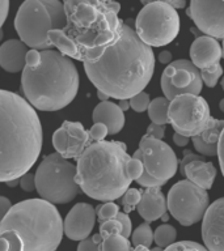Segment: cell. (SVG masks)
<instances>
[{"label": "cell", "mask_w": 224, "mask_h": 251, "mask_svg": "<svg viewBox=\"0 0 224 251\" xmlns=\"http://www.w3.org/2000/svg\"><path fill=\"white\" fill-rule=\"evenodd\" d=\"M84 70L97 90L115 100H130L148 85L155 71L152 47L141 41L135 29L123 23L121 35Z\"/></svg>", "instance_id": "6da1fadb"}, {"label": "cell", "mask_w": 224, "mask_h": 251, "mask_svg": "<svg viewBox=\"0 0 224 251\" xmlns=\"http://www.w3.org/2000/svg\"><path fill=\"white\" fill-rule=\"evenodd\" d=\"M42 125L34 107L19 94L0 90V182L19 179L38 158Z\"/></svg>", "instance_id": "7a4b0ae2"}, {"label": "cell", "mask_w": 224, "mask_h": 251, "mask_svg": "<svg viewBox=\"0 0 224 251\" xmlns=\"http://www.w3.org/2000/svg\"><path fill=\"white\" fill-rule=\"evenodd\" d=\"M130 158L125 143H92L79 157L75 180L92 199L105 203L119 199L133 182L126 172Z\"/></svg>", "instance_id": "3957f363"}, {"label": "cell", "mask_w": 224, "mask_h": 251, "mask_svg": "<svg viewBox=\"0 0 224 251\" xmlns=\"http://www.w3.org/2000/svg\"><path fill=\"white\" fill-rule=\"evenodd\" d=\"M21 89L34 109L56 111L70 105L78 94V68L59 51L43 50L37 66L24 68Z\"/></svg>", "instance_id": "277c9868"}, {"label": "cell", "mask_w": 224, "mask_h": 251, "mask_svg": "<svg viewBox=\"0 0 224 251\" xmlns=\"http://www.w3.org/2000/svg\"><path fill=\"white\" fill-rule=\"evenodd\" d=\"M63 5L67 17L63 31L78 46L80 62L96 60L118 41L123 21L106 0H67Z\"/></svg>", "instance_id": "5b68a950"}, {"label": "cell", "mask_w": 224, "mask_h": 251, "mask_svg": "<svg viewBox=\"0 0 224 251\" xmlns=\"http://www.w3.org/2000/svg\"><path fill=\"white\" fill-rule=\"evenodd\" d=\"M0 231H13L23 251H55L62 242L63 220L54 204L29 199L12 205L0 224Z\"/></svg>", "instance_id": "8992f818"}, {"label": "cell", "mask_w": 224, "mask_h": 251, "mask_svg": "<svg viewBox=\"0 0 224 251\" xmlns=\"http://www.w3.org/2000/svg\"><path fill=\"white\" fill-rule=\"evenodd\" d=\"M67 25L64 5L56 0H28L20 5L15 27L20 41L31 50H51L47 34Z\"/></svg>", "instance_id": "52a82bcc"}, {"label": "cell", "mask_w": 224, "mask_h": 251, "mask_svg": "<svg viewBox=\"0 0 224 251\" xmlns=\"http://www.w3.org/2000/svg\"><path fill=\"white\" fill-rule=\"evenodd\" d=\"M35 190L41 199L51 204H66L80 191L76 183V166L58 153L47 154L35 172Z\"/></svg>", "instance_id": "ba28073f"}, {"label": "cell", "mask_w": 224, "mask_h": 251, "mask_svg": "<svg viewBox=\"0 0 224 251\" xmlns=\"http://www.w3.org/2000/svg\"><path fill=\"white\" fill-rule=\"evenodd\" d=\"M143 164L144 173L137 180L144 188L161 187L177 173L178 160L174 151L163 140L144 135L139 141V148L133 154Z\"/></svg>", "instance_id": "9c48e42d"}, {"label": "cell", "mask_w": 224, "mask_h": 251, "mask_svg": "<svg viewBox=\"0 0 224 251\" xmlns=\"http://www.w3.org/2000/svg\"><path fill=\"white\" fill-rule=\"evenodd\" d=\"M180 31V16L167 1L144 3L135 20V33L149 47L169 45Z\"/></svg>", "instance_id": "30bf717a"}, {"label": "cell", "mask_w": 224, "mask_h": 251, "mask_svg": "<svg viewBox=\"0 0 224 251\" xmlns=\"http://www.w3.org/2000/svg\"><path fill=\"white\" fill-rule=\"evenodd\" d=\"M169 123L173 129L185 137L199 136L211 119L207 101L196 94H181L170 101Z\"/></svg>", "instance_id": "8fae6325"}, {"label": "cell", "mask_w": 224, "mask_h": 251, "mask_svg": "<svg viewBox=\"0 0 224 251\" xmlns=\"http://www.w3.org/2000/svg\"><path fill=\"white\" fill-rule=\"evenodd\" d=\"M167 205L170 215L182 226H192L204 217L210 207V199L206 190L184 179L169 190Z\"/></svg>", "instance_id": "7c38bea8"}, {"label": "cell", "mask_w": 224, "mask_h": 251, "mask_svg": "<svg viewBox=\"0 0 224 251\" xmlns=\"http://www.w3.org/2000/svg\"><path fill=\"white\" fill-rule=\"evenodd\" d=\"M161 90L169 102L181 94L199 96L203 81L200 71L188 59L174 60L165 68L160 78Z\"/></svg>", "instance_id": "4fadbf2b"}, {"label": "cell", "mask_w": 224, "mask_h": 251, "mask_svg": "<svg viewBox=\"0 0 224 251\" xmlns=\"http://www.w3.org/2000/svg\"><path fill=\"white\" fill-rule=\"evenodd\" d=\"M186 12L202 34L223 41L224 1L192 0Z\"/></svg>", "instance_id": "5bb4252c"}, {"label": "cell", "mask_w": 224, "mask_h": 251, "mask_svg": "<svg viewBox=\"0 0 224 251\" xmlns=\"http://www.w3.org/2000/svg\"><path fill=\"white\" fill-rule=\"evenodd\" d=\"M53 145L63 158L78 161L84 151L90 145L89 132L79 122L64 121L53 135Z\"/></svg>", "instance_id": "9a60e30c"}, {"label": "cell", "mask_w": 224, "mask_h": 251, "mask_svg": "<svg viewBox=\"0 0 224 251\" xmlns=\"http://www.w3.org/2000/svg\"><path fill=\"white\" fill-rule=\"evenodd\" d=\"M202 238L208 251H224V198L207 208L202 221Z\"/></svg>", "instance_id": "2e32d148"}, {"label": "cell", "mask_w": 224, "mask_h": 251, "mask_svg": "<svg viewBox=\"0 0 224 251\" xmlns=\"http://www.w3.org/2000/svg\"><path fill=\"white\" fill-rule=\"evenodd\" d=\"M96 209L88 203H78L67 213L63 221L64 234L72 241L89 238L96 224Z\"/></svg>", "instance_id": "e0dca14e"}, {"label": "cell", "mask_w": 224, "mask_h": 251, "mask_svg": "<svg viewBox=\"0 0 224 251\" xmlns=\"http://www.w3.org/2000/svg\"><path fill=\"white\" fill-rule=\"evenodd\" d=\"M190 59L199 71L211 68L219 64L222 59V46L216 39L207 35H200L194 39L190 46Z\"/></svg>", "instance_id": "ac0fdd59"}, {"label": "cell", "mask_w": 224, "mask_h": 251, "mask_svg": "<svg viewBox=\"0 0 224 251\" xmlns=\"http://www.w3.org/2000/svg\"><path fill=\"white\" fill-rule=\"evenodd\" d=\"M137 211L148 224L167 215V198L163 195L160 187L144 188L141 191V199L140 203L138 204Z\"/></svg>", "instance_id": "d6986e66"}, {"label": "cell", "mask_w": 224, "mask_h": 251, "mask_svg": "<svg viewBox=\"0 0 224 251\" xmlns=\"http://www.w3.org/2000/svg\"><path fill=\"white\" fill-rule=\"evenodd\" d=\"M28 46L20 39H9L0 46V67L7 72H23L27 66Z\"/></svg>", "instance_id": "ffe728a7"}, {"label": "cell", "mask_w": 224, "mask_h": 251, "mask_svg": "<svg viewBox=\"0 0 224 251\" xmlns=\"http://www.w3.org/2000/svg\"><path fill=\"white\" fill-rule=\"evenodd\" d=\"M92 119L94 123H102L109 129V135H115L125 126V113L114 102H100L93 110Z\"/></svg>", "instance_id": "44dd1931"}, {"label": "cell", "mask_w": 224, "mask_h": 251, "mask_svg": "<svg viewBox=\"0 0 224 251\" xmlns=\"http://www.w3.org/2000/svg\"><path fill=\"white\" fill-rule=\"evenodd\" d=\"M185 176L198 187L210 190L216 176V168L207 161H193L185 168Z\"/></svg>", "instance_id": "7402d4cb"}, {"label": "cell", "mask_w": 224, "mask_h": 251, "mask_svg": "<svg viewBox=\"0 0 224 251\" xmlns=\"http://www.w3.org/2000/svg\"><path fill=\"white\" fill-rule=\"evenodd\" d=\"M47 38H49V42L51 43V46L56 47L60 54L70 59L80 60V52H79L78 46H76V45L72 42V39L63 31V29L49 31Z\"/></svg>", "instance_id": "603a6c76"}, {"label": "cell", "mask_w": 224, "mask_h": 251, "mask_svg": "<svg viewBox=\"0 0 224 251\" xmlns=\"http://www.w3.org/2000/svg\"><path fill=\"white\" fill-rule=\"evenodd\" d=\"M170 102L165 97H156L148 106V118L153 125L167 126L169 123L168 110Z\"/></svg>", "instance_id": "cb8c5ba5"}, {"label": "cell", "mask_w": 224, "mask_h": 251, "mask_svg": "<svg viewBox=\"0 0 224 251\" xmlns=\"http://www.w3.org/2000/svg\"><path fill=\"white\" fill-rule=\"evenodd\" d=\"M177 238V230L176 227L168 224L160 225L157 226V229L153 231V241L156 242L159 247H161L163 250H165L167 247L176 242Z\"/></svg>", "instance_id": "d4e9b609"}, {"label": "cell", "mask_w": 224, "mask_h": 251, "mask_svg": "<svg viewBox=\"0 0 224 251\" xmlns=\"http://www.w3.org/2000/svg\"><path fill=\"white\" fill-rule=\"evenodd\" d=\"M223 129L224 121H222V119H214L211 117V119L207 123V127L204 128V131L200 133L199 136L206 144H218Z\"/></svg>", "instance_id": "484cf974"}, {"label": "cell", "mask_w": 224, "mask_h": 251, "mask_svg": "<svg viewBox=\"0 0 224 251\" xmlns=\"http://www.w3.org/2000/svg\"><path fill=\"white\" fill-rule=\"evenodd\" d=\"M131 241L135 247L143 246L145 249H149L153 242V230L151 229V225L148 223L140 224L139 226L133 231L131 234Z\"/></svg>", "instance_id": "4316f807"}, {"label": "cell", "mask_w": 224, "mask_h": 251, "mask_svg": "<svg viewBox=\"0 0 224 251\" xmlns=\"http://www.w3.org/2000/svg\"><path fill=\"white\" fill-rule=\"evenodd\" d=\"M102 251H133V247L129 239L122 234H117L104 239Z\"/></svg>", "instance_id": "83f0119b"}, {"label": "cell", "mask_w": 224, "mask_h": 251, "mask_svg": "<svg viewBox=\"0 0 224 251\" xmlns=\"http://www.w3.org/2000/svg\"><path fill=\"white\" fill-rule=\"evenodd\" d=\"M0 251H23V245L13 231H0Z\"/></svg>", "instance_id": "f1b7e54d"}, {"label": "cell", "mask_w": 224, "mask_h": 251, "mask_svg": "<svg viewBox=\"0 0 224 251\" xmlns=\"http://www.w3.org/2000/svg\"><path fill=\"white\" fill-rule=\"evenodd\" d=\"M141 191L138 188H129L121 198V204L123 207V212L129 215L130 212L134 211L138 207V204L140 203Z\"/></svg>", "instance_id": "f546056e"}, {"label": "cell", "mask_w": 224, "mask_h": 251, "mask_svg": "<svg viewBox=\"0 0 224 251\" xmlns=\"http://www.w3.org/2000/svg\"><path fill=\"white\" fill-rule=\"evenodd\" d=\"M118 213H119V208L113 201H108V203H104L102 205L96 208V215H97L100 224L115 219Z\"/></svg>", "instance_id": "4dcf8cb0"}, {"label": "cell", "mask_w": 224, "mask_h": 251, "mask_svg": "<svg viewBox=\"0 0 224 251\" xmlns=\"http://www.w3.org/2000/svg\"><path fill=\"white\" fill-rule=\"evenodd\" d=\"M223 75V67L219 64L211 67V68H207V70L200 71V77H202V81L204 82V85L208 86V88H214V86L218 84V80L222 77Z\"/></svg>", "instance_id": "1f68e13d"}, {"label": "cell", "mask_w": 224, "mask_h": 251, "mask_svg": "<svg viewBox=\"0 0 224 251\" xmlns=\"http://www.w3.org/2000/svg\"><path fill=\"white\" fill-rule=\"evenodd\" d=\"M117 234H122V225L117 219L100 224V235L102 237V239H106L112 235Z\"/></svg>", "instance_id": "d6a6232c"}, {"label": "cell", "mask_w": 224, "mask_h": 251, "mask_svg": "<svg viewBox=\"0 0 224 251\" xmlns=\"http://www.w3.org/2000/svg\"><path fill=\"white\" fill-rule=\"evenodd\" d=\"M129 101L130 107L137 113H143L145 110H148V106L151 103L148 93H145V92H141V93L134 96L133 98H130Z\"/></svg>", "instance_id": "836d02e7"}, {"label": "cell", "mask_w": 224, "mask_h": 251, "mask_svg": "<svg viewBox=\"0 0 224 251\" xmlns=\"http://www.w3.org/2000/svg\"><path fill=\"white\" fill-rule=\"evenodd\" d=\"M164 251H208L203 245L193 242V241H181V242H174L169 247H167Z\"/></svg>", "instance_id": "e575fe53"}, {"label": "cell", "mask_w": 224, "mask_h": 251, "mask_svg": "<svg viewBox=\"0 0 224 251\" xmlns=\"http://www.w3.org/2000/svg\"><path fill=\"white\" fill-rule=\"evenodd\" d=\"M102 242L104 239L98 234H94L90 238H86L79 243L78 251H102Z\"/></svg>", "instance_id": "d590c367"}, {"label": "cell", "mask_w": 224, "mask_h": 251, "mask_svg": "<svg viewBox=\"0 0 224 251\" xmlns=\"http://www.w3.org/2000/svg\"><path fill=\"white\" fill-rule=\"evenodd\" d=\"M194 148L202 154V156H218V144H206L200 136L192 137Z\"/></svg>", "instance_id": "8d00e7d4"}, {"label": "cell", "mask_w": 224, "mask_h": 251, "mask_svg": "<svg viewBox=\"0 0 224 251\" xmlns=\"http://www.w3.org/2000/svg\"><path fill=\"white\" fill-rule=\"evenodd\" d=\"M126 172H127V176H129L130 179L138 180L143 176L144 168H143V164H141L140 161L131 157L129 162H127V165H126Z\"/></svg>", "instance_id": "74e56055"}, {"label": "cell", "mask_w": 224, "mask_h": 251, "mask_svg": "<svg viewBox=\"0 0 224 251\" xmlns=\"http://www.w3.org/2000/svg\"><path fill=\"white\" fill-rule=\"evenodd\" d=\"M88 132H89L90 141L100 143V141H105V137L109 135V129L102 123H94Z\"/></svg>", "instance_id": "f35d334b"}, {"label": "cell", "mask_w": 224, "mask_h": 251, "mask_svg": "<svg viewBox=\"0 0 224 251\" xmlns=\"http://www.w3.org/2000/svg\"><path fill=\"white\" fill-rule=\"evenodd\" d=\"M115 219H117L122 225V235H123L125 238L129 239L130 235L133 234V224H131V220H130L129 215L125 213V212H119Z\"/></svg>", "instance_id": "ab89813d"}, {"label": "cell", "mask_w": 224, "mask_h": 251, "mask_svg": "<svg viewBox=\"0 0 224 251\" xmlns=\"http://www.w3.org/2000/svg\"><path fill=\"white\" fill-rule=\"evenodd\" d=\"M193 161H206V157H203L202 154H196V153L190 152V151H185L184 157L180 162V172L182 176H185V168L186 165L193 162Z\"/></svg>", "instance_id": "60d3db41"}, {"label": "cell", "mask_w": 224, "mask_h": 251, "mask_svg": "<svg viewBox=\"0 0 224 251\" xmlns=\"http://www.w3.org/2000/svg\"><path fill=\"white\" fill-rule=\"evenodd\" d=\"M20 186L24 191L31 192L35 190V176L30 172L25 173L23 176H20Z\"/></svg>", "instance_id": "b9f144b4"}, {"label": "cell", "mask_w": 224, "mask_h": 251, "mask_svg": "<svg viewBox=\"0 0 224 251\" xmlns=\"http://www.w3.org/2000/svg\"><path fill=\"white\" fill-rule=\"evenodd\" d=\"M145 135H148V136L153 137V139H157V140H163V137L165 135V126L151 123L147 127V133Z\"/></svg>", "instance_id": "7bdbcfd3"}, {"label": "cell", "mask_w": 224, "mask_h": 251, "mask_svg": "<svg viewBox=\"0 0 224 251\" xmlns=\"http://www.w3.org/2000/svg\"><path fill=\"white\" fill-rule=\"evenodd\" d=\"M41 62V51L38 50H29L27 54V66L25 67H34Z\"/></svg>", "instance_id": "ee69618b"}, {"label": "cell", "mask_w": 224, "mask_h": 251, "mask_svg": "<svg viewBox=\"0 0 224 251\" xmlns=\"http://www.w3.org/2000/svg\"><path fill=\"white\" fill-rule=\"evenodd\" d=\"M12 208V204L9 199H7L5 196H0V224L4 220V217L7 216L9 209Z\"/></svg>", "instance_id": "f6af8a7d"}, {"label": "cell", "mask_w": 224, "mask_h": 251, "mask_svg": "<svg viewBox=\"0 0 224 251\" xmlns=\"http://www.w3.org/2000/svg\"><path fill=\"white\" fill-rule=\"evenodd\" d=\"M218 158H219L220 169H222V173L224 176V129L220 135L219 143H218Z\"/></svg>", "instance_id": "bcb514c9"}, {"label": "cell", "mask_w": 224, "mask_h": 251, "mask_svg": "<svg viewBox=\"0 0 224 251\" xmlns=\"http://www.w3.org/2000/svg\"><path fill=\"white\" fill-rule=\"evenodd\" d=\"M8 12H9V1L0 0V29H1L4 21L7 19Z\"/></svg>", "instance_id": "7dc6e473"}, {"label": "cell", "mask_w": 224, "mask_h": 251, "mask_svg": "<svg viewBox=\"0 0 224 251\" xmlns=\"http://www.w3.org/2000/svg\"><path fill=\"white\" fill-rule=\"evenodd\" d=\"M173 141H174V144H176L177 147H186V145L189 144L190 139L182 136L180 133L174 132V135H173Z\"/></svg>", "instance_id": "c3c4849f"}, {"label": "cell", "mask_w": 224, "mask_h": 251, "mask_svg": "<svg viewBox=\"0 0 224 251\" xmlns=\"http://www.w3.org/2000/svg\"><path fill=\"white\" fill-rule=\"evenodd\" d=\"M159 60L163 64H170V62H172V52H169V51H161L160 54H159Z\"/></svg>", "instance_id": "681fc988"}, {"label": "cell", "mask_w": 224, "mask_h": 251, "mask_svg": "<svg viewBox=\"0 0 224 251\" xmlns=\"http://www.w3.org/2000/svg\"><path fill=\"white\" fill-rule=\"evenodd\" d=\"M167 3L170 5L174 9H181L186 5V1L185 0H167Z\"/></svg>", "instance_id": "f907efd6"}, {"label": "cell", "mask_w": 224, "mask_h": 251, "mask_svg": "<svg viewBox=\"0 0 224 251\" xmlns=\"http://www.w3.org/2000/svg\"><path fill=\"white\" fill-rule=\"evenodd\" d=\"M118 106H119V109L125 113V111H127V110L130 109V101L129 100H121L119 101V103H117Z\"/></svg>", "instance_id": "816d5d0a"}, {"label": "cell", "mask_w": 224, "mask_h": 251, "mask_svg": "<svg viewBox=\"0 0 224 251\" xmlns=\"http://www.w3.org/2000/svg\"><path fill=\"white\" fill-rule=\"evenodd\" d=\"M97 97L101 100V102H106L109 101V97L106 96L105 93H102V92H100V90H97Z\"/></svg>", "instance_id": "f5cc1de1"}, {"label": "cell", "mask_w": 224, "mask_h": 251, "mask_svg": "<svg viewBox=\"0 0 224 251\" xmlns=\"http://www.w3.org/2000/svg\"><path fill=\"white\" fill-rule=\"evenodd\" d=\"M17 184H20V178L19 179H13V180H9V182H7V186H9V187H16Z\"/></svg>", "instance_id": "db71d44e"}, {"label": "cell", "mask_w": 224, "mask_h": 251, "mask_svg": "<svg viewBox=\"0 0 224 251\" xmlns=\"http://www.w3.org/2000/svg\"><path fill=\"white\" fill-rule=\"evenodd\" d=\"M190 31H192L193 34L196 35V38H198V37H200V35H203L199 30H198V29H196V27H192V29H190Z\"/></svg>", "instance_id": "11a10c76"}, {"label": "cell", "mask_w": 224, "mask_h": 251, "mask_svg": "<svg viewBox=\"0 0 224 251\" xmlns=\"http://www.w3.org/2000/svg\"><path fill=\"white\" fill-rule=\"evenodd\" d=\"M133 251H151V250H149V249H145V247H143V246H138V247H135Z\"/></svg>", "instance_id": "9f6ffc18"}, {"label": "cell", "mask_w": 224, "mask_h": 251, "mask_svg": "<svg viewBox=\"0 0 224 251\" xmlns=\"http://www.w3.org/2000/svg\"><path fill=\"white\" fill-rule=\"evenodd\" d=\"M219 109L222 110V113H224V98H223V100H220V102H219Z\"/></svg>", "instance_id": "6f0895ef"}, {"label": "cell", "mask_w": 224, "mask_h": 251, "mask_svg": "<svg viewBox=\"0 0 224 251\" xmlns=\"http://www.w3.org/2000/svg\"><path fill=\"white\" fill-rule=\"evenodd\" d=\"M222 58L224 59V39L222 41Z\"/></svg>", "instance_id": "680465c9"}, {"label": "cell", "mask_w": 224, "mask_h": 251, "mask_svg": "<svg viewBox=\"0 0 224 251\" xmlns=\"http://www.w3.org/2000/svg\"><path fill=\"white\" fill-rule=\"evenodd\" d=\"M161 219H163V221H168L169 216L168 215H164V216H163V217H161Z\"/></svg>", "instance_id": "91938a15"}, {"label": "cell", "mask_w": 224, "mask_h": 251, "mask_svg": "<svg viewBox=\"0 0 224 251\" xmlns=\"http://www.w3.org/2000/svg\"><path fill=\"white\" fill-rule=\"evenodd\" d=\"M151 251H164V250H163L161 247L157 246V247H155V249H152V250H151Z\"/></svg>", "instance_id": "94428289"}, {"label": "cell", "mask_w": 224, "mask_h": 251, "mask_svg": "<svg viewBox=\"0 0 224 251\" xmlns=\"http://www.w3.org/2000/svg\"><path fill=\"white\" fill-rule=\"evenodd\" d=\"M3 35H4L3 30H1V29H0V41H1V39H3Z\"/></svg>", "instance_id": "6125c7cd"}, {"label": "cell", "mask_w": 224, "mask_h": 251, "mask_svg": "<svg viewBox=\"0 0 224 251\" xmlns=\"http://www.w3.org/2000/svg\"><path fill=\"white\" fill-rule=\"evenodd\" d=\"M220 84H222V88H223V90H224V76H223V78H222V82H220Z\"/></svg>", "instance_id": "be15d7a7"}]
</instances>
